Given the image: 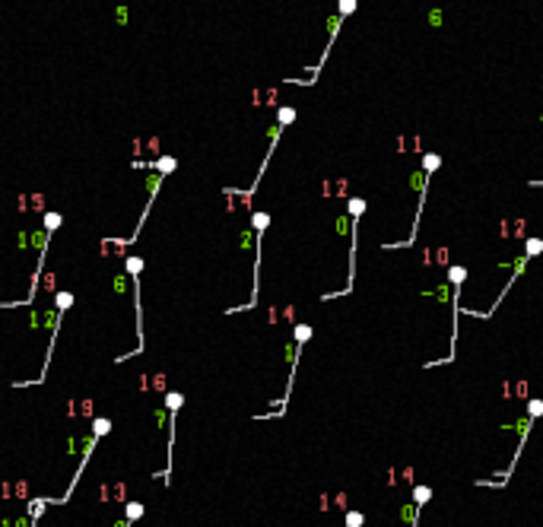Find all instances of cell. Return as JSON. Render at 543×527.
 <instances>
[{
	"mask_svg": "<svg viewBox=\"0 0 543 527\" xmlns=\"http://www.w3.org/2000/svg\"><path fill=\"white\" fill-rule=\"evenodd\" d=\"M429 499H432V489H429V486H416V489H413V505H416V508H422Z\"/></svg>",
	"mask_w": 543,
	"mask_h": 527,
	"instance_id": "cell-1",
	"label": "cell"
}]
</instances>
